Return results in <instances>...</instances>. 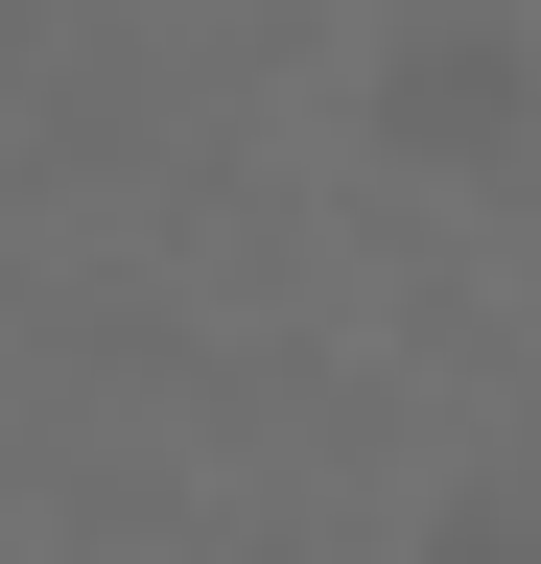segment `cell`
Listing matches in <instances>:
<instances>
[{"mask_svg": "<svg viewBox=\"0 0 541 564\" xmlns=\"http://www.w3.org/2000/svg\"><path fill=\"white\" fill-rule=\"evenodd\" d=\"M424 564H541V470H470V494H424Z\"/></svg>", "mask_w": 541, "mask_h": 564, "instance_id": "obj_2", "label": "cell"}, {"mask_svg": "<svg viewBox=\"0 0 541 564\" xmlns=\"http://www.w3.org/2000/svg\"><path fill=\"white\" fill-rule=\"evenodd\" d=\"M354 95H377V141L424 188H518L541 165V24H495V0H400Z\"/></svg>", "mask_w": 541, "mask_h": 564, "instance_id": "obj_1", "label": "cell"}]
</instances>
